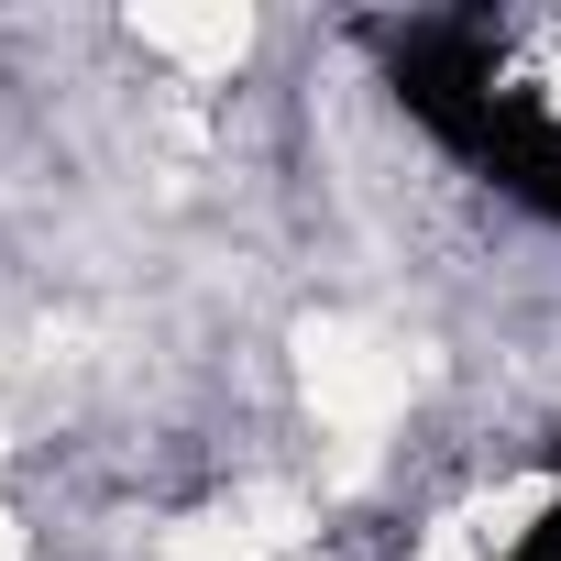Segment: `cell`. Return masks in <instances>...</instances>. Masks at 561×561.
Segmentation results:
<instances>
[{"instance_id": "1", "label": "cell", "mask_w": 561, "mask_h": 561, "mask_svg": "<svg viewBox=\"0 0 561 561\" xmlns=\"http://www.w3.org/2000/svg\"><path fill=\"white\" fill-rule=\"evenodd\" d=\"M375 56H386V89H397V111L419 122V133H440L462 165H473V144H484V122H495V23L484 12H451V23H386L375 34Z\"/></svg>"}, {"instance_id": "2", "label": "cell", "mask_w": 561, "mask_h": 561, "mask_svg": "<svg viewBox=\"0 0 561 561\" xmlns=\"http://www.w3.org/2000/svg\"><path fill=\"white\" fill-rule=\"evenodd\" d=\"M473 165H484L506 198H528L539 220H561V122H550L539 100H495V122H484Z\"/></svg>"}, {"instance_id": "3", "label": "cell", "mask_w": 561, "mask_h": 561, "mask_svg": "<svg viewBox=\"0 0 561 561\" xmlns=\"http://www.w3.org/2000/svg\"><path fill=\"white\" fill-rule=\"evenodd\" d=\"M506 561H561V495H550V517H539V528H528Z\"/></svg>"}]
</instances>
